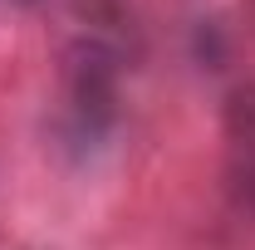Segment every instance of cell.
<instances>
[{
  "mask_svg": "<svg viewBox=\"0 0 255 250\" xmlns=\"http://www.w3.org/2000/svg\"><path fill=\"white\" fill-rule=\"evenodd\" d=\"M221 191L236 216L255 221V147H231L221 167Z\"/></svg>",
  "mask_w": 255,
  "mask_h": 250,
  "instance_id": "obj_1",
  "label": "cell"
},
{
  "mask_svg": "<svg viewBox=\"0 0 255 250\" xmlns=\"http://www.w3.org/2000/svg\"><path fill=\"white\" fill-rule=\"evenodd\" d=\"M221 127L231 137V147H255V79L236 84L221 103Z\"/></svg>",
  "mask_w": 255,
  "mask_h": 250,
  "instance_id": "obj_2",
  "label": "cell"
},
{
  "mask_svg": "<svg viewBox=\"0 0 255 250\" xmlns=\"http://www.w3.org/2000/svg\"><path fill=\"white\" fill-rule=\"evenodd\" d=\"M196 59L206 64V69H221L226 44H221V25H216V20H201V25H196Z\"/></svg>",
  "mask_w": 255,
  "mask_h": 250,
  "instance_id": "obj_3",
  "label": "cell"
},
{
  "mask_svg": "<svg viewBox=\"0 0 255 250\" xmlns=\"http://www.w3.org/2000/svg\"><path fill=\"white\" fill-rule=\"evenodd\" d=\"M246 20H251V30H255V0H246Z\"/></svg>",
  "mask_w": 255,
  "mask_h": 250,
  "instance_id": "obj_4",
  "label": "cell"
},
{
  "mask_svg": "<svg viewBox=\"0 0 255 250\" xmlns=\"http://www.w3.org/2000/svg\"><path fill=\"white\" fill-rule=\"evenodd\" d=\"M15 5H39V0H15Z\"/></svg>",
  "mask_w": 255,
  "mask_h": 250,
  "instance_id": "obj_5",
  "label": "cell"
}]
</instances>
